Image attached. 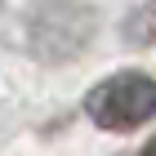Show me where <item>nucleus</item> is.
I'll use <instances>...</instances> for the list:
<instances>
[{
    "label": "nucleus",
    "instance_id": "f257e3e1",
    "mask_svg": "<svg viewBox=\"0 0 156 156\" xmlns=\"http://www.w3.org/2000/svg\"><path fill=\"white\" fill-rule=\"evenodd\" d=\"M85 112H89V120L98 129L129 134V129H138V125H147L156 116V80L143 72H120V76L89 89Z\"/></svg>",
    "mask_w": 156,
    "mask_h": 156
},
{
    "label": "nucleus",
    "instance_id": "f03ea898",
    "mask_svg": "<svg viewBox=\"0 0 156 156\" xmlns=\"http://www.w3.org/2000/svg\"><path fill=\"white\" fill-rule=\"evenodd\" d=\"M89 31H94V13L85 5L58 0V5H49L36 18V49L45 58H72V54L85 49Z\"/></svg>",
    "mask_w": 156,
    "mask_h": 156
},
{
    "label": "nucleus",
    "instance_id": "7ed1b4c3",
    "mask_svg": "<svg viewBox=\"0 0 156 156\" xmlns=\"http://www.w3.org/2000/svg\"><path fill=\"white\" fill-rule=\"evenodd\" d=\"M125 40H129V45H152V40H156V0H143V5L129 13Z\"/></svg>",
    "mask_w": 156,
    "mask_h": 156
},
{
    "label": "nucleus",
    "instance_id": "20e7f679",
    "mask_svg": "<svg viewBox=\"0 0 156 156\" xmlns=\"http://www.w3.org/2000/svg\"><path fill=\"white\" fill-rule=\"evenodd\" d=\"M143 156H156V138H152V143H147V147H143Z\"/></svg>",
    "mask_w": 156,
    "mask_h": 156
}]
</instances>
